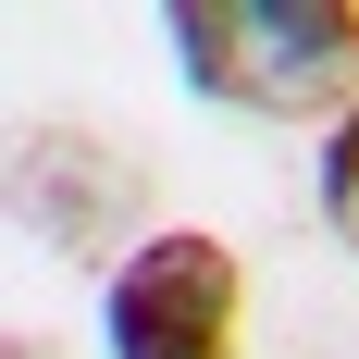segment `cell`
Here are the masks:
<instances>
[{
	"label": "cell",
	"instance_id": "1",
	"mask_svg": "<svg viewBox=\"0 0 359 359\" xmlns=\"http://www.w3.org/2000/svg\"><path fill=\"white\" fill-rule=\"evenodd\" d=\"M186 100L248 124H347L359 111V0H174L161 13Z\"/></svg>",
	"mask_w": 359,
	"mask_h": 359
},
{
	"label": "cell",
	"instance_id": "2",
	"mask_svg": "<svg viewBox=\"0 0 359 359\" xmlns=\"http://www.w3.org/2000/svg\"><path fill=\"white\" fill-rule=\"evenodd\" d=\"M100 347L111 359H248V260L211 223L137 236L100 285Z\"/></svg>",
	"mask_w": 359,
	"mask_h": 359
},
{
	"label": "cell",
	"instance_id": "3",
	"mask_svg": "<svg viewBox=\"0 0 359 359\" xmlns=\"http://www.w3.org/2000/svg\"><path fill=\"white\" fill-rule=\"evenodd\" d=\"M111 198H124V161H111L100 137H74V124H37L25 137V223L50 236V248H100Z\"/></svg>",
	"mask_w": 359,
	"mask_h": 359
},
{
	"label": "cell",
	"instance_id": "4",
	"mask_svg": "<svg viewBox=\"0 0 359 359\" xmlns=\"http://www.w3.org/2000/svg\"><path fill=\"white\" fill-rule=\"evenodd\" d=\"M310 198H323V223L347 236V260H359V111L323 137V174H310Z\"/></svg>",
	"mask_w": 359,
	"mask_h": 359
}]
</instances>
